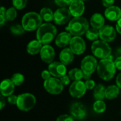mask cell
<instances>
[{
	"label": "cell",
	"mask_w": 121,
	"mask_h": 121,
	"mask_svg": "<svg viewBox=\"0 0 121 121\" xmlns=\"http://www.w3.org/2000/svg\"><path fill=\"white\" fill-rule=\"evenodd\" d=\"M6 9L4 6H1L0 9V26L2 27L6 21Z\"/></svg>",
	"instance_id": "33"
},
{
	"label": "cell",
	"mask_w": 121,
	"mask_h": 121,
	"mask_svg": "<svg viewBox=\"0 0 121 121\" xmlns=\"http://www.w3.org/2000/svg\"><path fill=\"white\" fill-rule=\"evenodd\" d=\"M87 89L85 85V82H82V80L79 81H74L69 86V94L73 98L76 99H79L82 97Z\"/></svg>",
	"instance_id": "11"
},
{
	"label": "cell",
	"mask_w": 121,
	"mask_h": 121,
	"mask_svg": "<svg viewBox=\"0 0 121 121\" xmlns=\"http://www.w3.org/2000/svg\"><path fill=\"white\" fill-rule=\"evenodd\" d=\"M69 45L73 53L77 55L83 54L86 50V43L81 36L72 37Z\"/></svg>",
	"instance_id": "10"
},
{
	"label": "cell",
	"mask_w": 121,
	"mask_h": 121,
	"mask_svg": "<svg viewBox=\"0 0 121 121\" xmlns=\"http://www.w3.org/2000/svg\"><path fill=\"white\" fill-rule=\"evenodd\" d=\"M28 4V0H12V4L17 10L24 9Z\"/></svg>",
	"instance_id": "32"
},
{
	"label": "cell",
	"mask_w": 121,
	"mask_h": 121,
	"mask_svg": "<svg viewBox=\"0 0 121 121\" xmlns=\"http://www.w3.org/2000/svg\"><path fill=\"white\" fill-rule=\"evenodd\" d=\"M41 60L47 64H50L53 62L55 57L54 48L50 45H44L40 52Z\"/></svg>",
	"instance_id": "15"
},
{
	"label": "cell",
	"mask_w": 121,
	"mask_h": 121,
	"mask_svg": "<svg viewBox=\"0 0 121 121\" xmlns=\"http://www.w3.org/2000/svg\"><path fill=\"white\" fill-rule=\"evenodd\" d=\"M98 62L95 57L87 55L83 58L81 62V69L84 74H92L97 69Z\"/></svg>",
	"instance_id": "8"
},
{
	"label": "cell",
	"mask_w": 121,
	"mask_h": 121,
	"mask_svg": "<svg viewBox=\"0 0 121 121\" xmlns=\"http://www.w3.org/2000/svg\"><path fill=\"white\" fill-rule=\"evenodd\" d=\"M85 85L87 89L91 90V89H94L96 86V83L94 80L92 79H89V80H86L85 82Z\"/></svg>",
	"instance_id": "36"
},
{
	"label": "cell",
	"mask_w": 121,
	"mask_h": 121,
	"mask_svg": "<svg viewBox=\"0 0 121 121\" xmlns=\"http://www.w3.org/2000/svg\"><path fill=\"white\" fill-rule=\"evenodd\" d=\"M51 74L49 70H43L41 73V77L44 80H47L51 77Z\"/></svg>",
	"instance_id": "39"
},
{
	"label": "cell",
	"mask_w": 121,
	"mask_h": 121,
	"mask_svg": "<svg viewBox=\"0 0 121 121\" xmlns=\"http://www.w3.org/2000/svg\"><path fill=\"white\" fill-rule=\"evenodd\" d=\"M36 104V99L34 95L30 93H24L18 96L16 106L21 111H29L33 108Z\"/></svg>",
	"instance_id": "6"
},
{
	"label": "cell",
	"mask_w": 121,
	"mask_h": 121,
	"mask_svg": "<svg viewBox=\"0 0 121 121\" xmlns=\"http://www.w3.org/2000/svg\"><path fill=\"white\" fill-rule=\"evenodd\" d=\"M43 19L40 15L34 11L26 13L21 19V25L26 31H33L43 24Z\"/></svg>",
	"instance_id": "4"
},
{
	"label": "cell",
	"mask_w": 121,
	"mask_h": 121,
	"mask_svg": "<svg viewBox=\"0 0 121 121\" xmlns=\"http://www.w3.org/2000/svg\"><path fill=\"white\" fill-rule=\"evenodd\" d=\"M91 74H84V77H83V79H84L85 80H89L91 79Z\"/></svg>",
	"instance_id": "46"
},
{
	"label": "cell",
	"mask_w": 121,
	"mask_h": 121,
	"mask_svg": "<svg viewBox=\"0 0 121 121\" xmlns=\"http://www.w3.org/2000/svg\"><path fill=\"white\" fill-rule=\"evenodd\" d=\"M17 99H18V96L13 94H11L10 96H8L7 98V101L9 104H13V105H16L17 103Z\"/></svg>",
	"instance_id": "37"
},
{
	"label": "cell",
	"mask_w": 121,
	"mask_h": 121,
	"mask_svg": "<svg viewBox=\"0 0 121 121\" xmlns=\"http://www.w3.org/2000/svg\"><path fill=\"white\" fill-rule=\"evenodd\" d=\"M85 34H86V38L89 40L96 41L99 38V30L94 28H89V30L86 31Z\"/></svg>",
	"instance_id": "27"
},
{
	"label": "cell",
	"mask_w": 121,
	"mask_h": 121,
	"mask_svg": "<svg viewBox=\"0 0 121 121\" xmlns=\"http://www.w3.org/2000/svg\"><path fill=\"white\" fill-rule=\"evenodd\" d=\"M69 10L74 17H80L83 15L85 11V5L84 1L73 0L69 6Z\"/></svg>",
	"instance_id": "16"
},
{
	"label": "cell",
	"mask_w": 121,
	"mask_h": 121,
	"mask_svg": "<svg viewBox=\"0 0 121 121\" xmlns=\"http://www.w3.org/2000/svg\"><path fill=\"white\" fill-rule=\"evenodd\" d=\"M40 15L43 21H45V22H50L54 19V13L51 9L48 7L42 8L40 11Z\"/></svg>",
	"instance_id": "25"
},
{
	"label": "cell",
	"mask_w": 121,
	"mask_h": 121,
	"mask_svg": "<svg viewBox=\"0 0 121 121\" xmlns=\"http://www.w3.org/2000/svg\"><path fill=\"white\" fill-rule=\"evenodd\" d=\"M89 28V23L86 18L80 17H74L66 27V30L69 32L74 36H81L86 33Z\"/></svg>",
	"instance_id": "2"
},
{
	"label": "cell",
	"mask_w": 121,
	"mask_h": 121,
	"mask_svg": "<svg viewBox=\"0 0 121 121\" xmlns=\"http://www.w3.org/2000/svg\"><path fill=\"white\" fill-rule=\"evenodd\" d=\"M60 81H61V82L62 83V84L64 85V86H67V85H68L69 83H70V78H69V75H65V76H63V77H62L61 78H60Z\"/></svg>",
	"instance_id": "38"
},
{
	"label": "cell",
	"mask_w": 121,
	"mask_h": 121,
	"mask_svg": "<svg viewBox=\"0 0 121 121\" xmlns=\"http://www.w3.org/2000/svg\"><path fill=\"white\" fill-rule=\"evenodd\" d=\"M44 89L50 94L58 95L63 91L64 85L61 82L60 79L56 77H50L47 80H45L43 84Z\"/></svg>",
	"instance_id": "7"
},
{
	"label": "cell",
	"mask_w": 121,
	"mask_h": 121,
	"mask_svg": "<svg viewBox=\"0 0 121 121\" xmlns=\"http://www.w3.org/2000/svg\"><path fill=\"white\" fill-rule=\"evenodd\" d=\"M116 85L121 89V73H120L116 77Z\"/></svg>",
	"instance_id": "44"
},
{
	"label": "cell",
	"mask_w": 121,
	"mask_h": 121,
	"mask_svg": "<svg viewBox=\"0 0 121 121\" xmlns=\"http://www.w3.org/2000/svg\"><path fill=\"white\" fill-rule=\"evenodd\" d=\"M68 75L70 78L71 80L72 81H79L82 79H83L84 77V72L82 69H78V68H74L72 69L69 73Z\"/></svg>",
	"instance_id": "26"
},
{
	"label": "cell",
	"mask_w": 121,
	"mask_h": 121,
	"mask_svg": "<svg viewBox=\"0 0 121 121\" xmlns=\"http://www.w3.org/2000/svg\"><path fill=\"white\" fill-rule=\"evenodd\" d=\"M43 46V44L40 42H39L37 39L33 40L28 43L26 50L28 54L35 55L38 54L40 52Z\"/></svg>",
	"instance_id": "22"
},
{
	"label": "cell",
	"mask_w": 121,
	"mask_h": 121,
	"mask_svg": "<svg viewBox=\"0 0 121 121\" xmlns=\"http://www.w3.org/2000/svg\"><path fill=\"white\" fill-rule=\"evenodd\" d=\"M12 82L15 86H21L24 82V76L21 73H15L12 75L11 79Z\"/></svg>",
	"instance_id": "31"
},
{
	"label": "cell",
	"mask_w": 121,
	"mask_h": 121,
	"mask_svg": "<svg viewBox=\"0 0 121 121\" xmlns=\"http://www.w3.org/2000/svg\"><path fill=\"white\" fill-rule=\"evenodd\" d=\"M74 53L69 48H66L63 49L60 53V61L65 65L71 64L74 60Z\"/></svg>",
	"instance_id": "20"
},
{
	"label": "cell",
	"mask_w": 121,
	"mask_h": 121,
	"mask_svg": "<svg viewBox=\"0 0 121 121\" xmlns=\"http://www.w3.org/2000/svg\"><path fill=\"white\" fill-rule=\"evenodd\" d=\"M56 121H74V118L69 115L67 114H64V115H61L60 116Z\"/></svg>",
	"instance_id": "35"
},
{
	"label": "cell",
	"mask_w": 121,
	"mask_h": 121,
	"mask_svg": "<svg viewBox=\"0 0 121 121\" xmlns=\"http://www.w3.org/2000/svg\"><path fill=\"white\" fill-rule=\"evenodd\" d=\"M17 17V9L16 8L10 7L8 9H6V21H12Z\"/></svg>",
	"instance_id": "30"
},
{
	"label": "cell",
	"mask_w": 121,
	"mask_h": 121,
	"mask_svg": "<svg viewBox=\"0 0 121 121\" xmlns=\"http://www.w3.org/2000/svg\"><path fill=\"white\" fill-rule=\"evenodd\" d=\"M91 52L94 57L103 60L111 55L112 49L108 43L102 40H97L94 41L91 45Z\"/></svg>",
	"instance_id": "5"
},
{
	"label": "cell",
	"mask_w": 121,
	"mask_h": 121,
	"mask_svg": "<svg viewBox=\"0 0 121 121\" xmlns=\"http://www.w3.org/2000/svg\"><path fill=\"white\" fill-rule=\"evenodd\" d=\"M116 56L118 57H121V47L120 48H117L116 49Z\"/></svg>",
	"instance_id": "45"
},
{
	"label": "cell",
	"mask_w": 121,
	"mask_h": 121,
	"mask_svg": "<svg viewBox=\"0 0 121 121\" xmlns=\"http://www.w3.org/2000/svg\"><path fill=\"white\" fill-rule=\"evenodd\" d=\"M57 33L56 27L52 23H43L37 30L36 38L43 45H49L57 37Z\"/></svg>",
	"instance_id": "1"
},
{
	"label": "cell",
	"mask_w": 121,
	"mask_h": 121,
	"mask_svg": "<svg viewBox=\"0 0 121 121\" xmlns=\"http://www.w3.org/2000/svg\"><path fill=\"white\" fill-rule=\"evenodd\" d=\"M90 24L92 28L99 30L104 26H105V18L102 14L99 13H95L91 17Z\"/></svg>",
	"instance_id": "21"
},
{
	"label": "cell",
	"mask_w": 121,
	"mask_h": 121,
	"mask_svg": "<svg viewBox=\"0 0 121 121\" xmlns=\"http://www.w3.org/2000/svg\"><path fill=\"white\" fill-rule=\"evenodd\" d=\"M10 30H11V33L14 35H23L25 33V31H26V30L24 29L23 26L19 25V24H15V25L11 26L10 28Z\"/></svg>",
	"instance_id": "29"
},
{
	"label": "cell",
	"mask_w": 121,
	"mask_h": 121,
	"mask_svg": "<svg viewBox=\"0 0 121 121\" xmlns=\"http://www.w3.org/2000/svg\"><path fill=\"white\" fill-rule=\"evenodd\" d=\"M72 35L68 31L60 33L55 39V43L56 45L59 48H65L67 45H69L70 41L72 38Z\"/></svg>",
	"instance_id": "19"
},
{
	"label": "cell",
	"mask_w": 121,
	"mask_h": 121,
	"mask_svg": "<svg viewBox=\"0 0 121 121\" xmlns=\"http://www.w3.org/2000/svg\"><path fill=\"white\" fill-rule=\"evenodd\" d=\"M114 63L116 67V69L121 70V57H116V60H114Z\"/></svg>",
	"instance_id": "41"
},
{
	"label": "cell",
	"mask_w": 121,
	"mask_h": 121,
	"mask_svg": "<svg viewBox=\"0 0 121 121\" xmlns=\"http://www.w3.org/2000/svg\"><path fill=\"white\" fill-rule=\"evenodd\" d=\"M70 114L74 119L82 120L86 116V108L82 103H74L71 106Z\"/></svg>",
	"instance_id": "14"
},
{
	"label": "cell",
	"mask_w": 121,
	"mask_h": 121,
	"mask_svg": "<svg viewBox=\"0 0 121 121\" xmlns=\"http://www.w3.org/2000/svg\"><path fill=\"white\" fill-rule=\"evenodd\" d=\"M120 92V88L117 85H111L106 89V98L109 100L114 99L118 97Z\"/></svg>",
	"instance_id": "23"
},
{
	"label": "cell",
	"mask_w": 121,
	"mask_h": 121,
	"mask_svg": "<svg viewBox=\"0 0 121 121\" xmlns=\"http://www.w3.org/2000/svg\"><path fill=\"white\" fill-rule=\"evenodd\" d=\"M94 111L97 113H102L106 109V105L103 100H96L93 105Z\"/></svg>",
	"instance_id": "28"
},
{
	"label": "cell",
	"mask_w": 121,
	"mask_h": 121,
	"mask_svg": "<svg viewBox=\"0 0 121 121\" xmlns=\"http://www.w3.org/2000/svg\"><path fill=\"white\" fill-rule=\"evenodd\" d=\"M106 59H108V60H111V61H114V57L112 55H110L107 58H106Z\"/></svg>",
	"instance_id": "47"
},
{
	"label": "cell",
	"mask_w": 121,
	"mask_h": 121,
	"mask_svg": "<svg viewBox=\"0 0 121 121\" xmlns=\"http://www.w3.org/2000/svg\"><path fill=\"white\" fill-rule=\"evenodd\" d=\"M72 14L66 7H60L54 12V22L55 24L62 26L70 21Z\"/></svg>",
	"instance_id": "9"
},
{
	"label": "cell",
	"mask_w": 121,
	"mask_h": 121,
	"mask_svg": "<svg viewBox=\"0 0 121 121\" xmlns=\"http://www.w3.org/2000/svg\"><path fill=\"white\" fill-rule=\"evenodd\" d=\"M73 0H54L56 5L59 7H67L70 5Z\"/></svg>",
	"instance_id": "34"
},
{
	"label": "cell",
	"mask_w": 121,
	"mask_h": 121,
	"mask_svg": "<svg viewBox=\"0 0 121 121\" xmlns=\"http://www.w3.org/2000/svg\"><path fill=\"white\" fill-rule=\"evenodd\" d=\"M116 29L117 32L121 35V18L116 21Z\"/></svg>",
	"instance_id": "43"
},
{
	"label": "cell",
	"mask_w": 121,
	"mask_h": 121,
	"mask_svg": "<svg viewBox=\"0 0 121 121\" xmlns=\"http://www.w3.org/2000/svg\"><path fill=\"white\" fill-rule=\"evenodd\" d=\"M4 97L5 96H4L2 95H1V96H0V109L1 110H2L4 108V106H6V99Z\"/></svg>",
	"instance_id": "42"
},
{
	"label": "cell",
	"mask_w": 121,
	"mask_h": 121,
	"mask_svg": "<svg viewBox=\"0 0 121 121\" xmlns=\"http://www.w3.org/2000/svg\"><path fill=\"white\" fill-rule=\"evenodd\" d=\"M116 29L110 25H105L99 29V38L101 40L110 43L113 41L116 38Z\"/></svg>",
	"instance_id": "12"
},
{
	"label": "cell",
	"mask_w": 121,
	"mask_h": 121,
	"mask_svg": "<svg viewBox=\"0 0 121 121\" xmlns=\"http://www.w3.org/2000/svg\"><path fill=\"white\" fill-rule=\"evenodd\" d=\"M114 2H115V0H102V4L104 5V6L106 8L113 6Z\"/></svg>",
	"instance_id": "40"
},
{
	"label": "cell",
	"mask_w": 121,
	"mask_h": 121,
	"mask_svg": "<svg viewBox=\"0 0 121 121\" xmlns=\"http://www.w3.org/2000/svg\"><path fill=\"white\" fill-rule=\"evenodd\" d=\"M105 17L111 21H117L121 18V9L117 6H111L105 10Z\"/></svg>",
	"instance_id": "17"
},
{
	"label": "cell",
	"mask_w": 121,
	"mask_h": 121,
	"mask_svg": "<svg viewBox=\"0 0 121 121\" xmlns=\"http://www.w3.org/2000/svg\"><path fill=\"white\" fill-rule=\"evenodd\" d=\"M116 72V67L114 61L103 59L98 64L97 73L101 79L104 81H110L113 78Z\"/></svg>",
	"instance_id": "3"
},
{
	"label": "cell",
	"mask_w": 121,
	"mask_h": 121,
	"mask_svg": "<svg viewBox=\"0 0 121 121\" xmlns=\"http://www.w3.org/2000/svg\"><path fill=\"white\" fill-rule=\"evenodd\" d=\"M15 89V84L11 79H4L0 84V91L1 95L8 97L9 96L13 94Z\"/></svg>",
	"instance_id": "18"
},
{
	"label": "cell",
	"mask_w": 121,
	"mask_h": 121,
	"mask_svg": "<svg viewBox=\"0 0 121 121\" xmlns=\"http://www.w3.org/2000/svg\"><path fill=\"white\" fill-rule=\"evenodd\" d=\"M82 1H86V0H82Z\"/></svg>",
	"instance_id": "48"
},
{
	"label": "cell",
	"mask_w": 121,
	"mask_h": 121,
	"mask_svg": "<svg viewBox=\"0 0 121 121\" xmlns=\"http://www.w3.org/2000/svg\"><path fill=\"white\" fill-rule=\"evenodd\" d=\"M48 70L51 75L56 78H61L66 75L67 68L66 65L61 62H52L48 66Z\"/></svg>",
	"instance_id": "13"
},
{
	"label": "cell",
	"mask_w": 121,
	"mask_h": 121,
	"mask_svg": "<svg viewBox=\"0 0 121 121\" xmlns=\"http://www.w3.org/2000/svg\"><path fill=\"white\" fill-rule=\"evenodd\" d=\"M106 89L103 84H98L94 89V98L96 100H103L106 98Z\"/></svg>",
	"instance_id": "24"
}]
</instances>
